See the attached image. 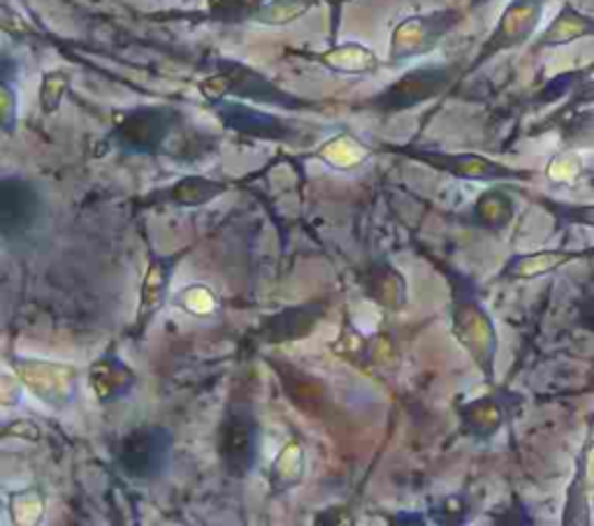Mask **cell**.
Here are the masks:
<instances>
[{
	"label": "cell",
	"instance_id": "cell-4",
	"mask_svg": "<svg viewBox=\"0 0 594 526\" xmlns=\"http://www.w3.org/2000/svg\"><path fill=\"white\" fill-rule=\"evenodd\" d=\"M170 431L163 427H140L121 443L119 464L135 480H154L168 466Z\"/></svg>",
	"mask_w": 594,
	"mask_h": 526
},
{
	"label": "cell",
	"instance_id": "cell-31",
	"mask_svg": "<svg viewBox=\"0 0 594 526\" xmlns=\"http://www.w3.org/2000/svg\"><path fill=\"white\" fill-rule=\"evenodd\" d=\"M3 123L5 129H12V90L8 84H3Z\"/></svg>",
	"mask_w": 594,
	"mask_h": 526
},
{
	"label": "cell",
	"instance_id": "cell-30",
	"mask_svg": "<svg viewBox=\"0 0 594 526\" xmlns=\"http://www.w3.org/2000/svg\"><path fill=\"white\" fill-rule=\"evenodd\" d=\"M3 433H5V437H12V433H16V437L24 439V441H38L40 439L38 427H35L33 423H28V420H16V429L8 427Z\"/></svg>",
	"mask_w": 594,
	"mask_h": 526
},
{
	"label": "cell",
	"instance_id": "cell-10",
	"mask_svg": "<svg viewBox=\"0 0 594 526\" xmlns=\"http://www.w3.org/2000/svg\"><path fill=\"white\" fill-rule=\"evenodd\" d=\"M594 258V246L590 248H544L534 253H520L504 267V279L511 281H532L546 274H555L567 265Z\"/></svg>",
	"mask_w": 594,
	"mask_h": 526
},
{
	"label": "cell",
	"instance_id": "cell-14",
	"mask_svg": "<svg viewBox=\"0 0 594 526\" xmlns=\"http://www.w3.org/2000/svg\"><path fill=\"white\" fill-rule=\"evenodd\" d=\"M168 135V119L158 110H142L125 119L119 129L117 137L121 144L135 151H154L163 137Z\"/></svg>",
	"mask_w": 594,
	"mask_h": 526
},
{
	"label": "cell",
	"instance_id": "cell-16",
	"mask_svg": "<svg viewBox=\"0 0 594 526\" xmlns=\"http://www.w3.org/2000/svg\"><path fill=\"white\" fill-rule=\"evenodd\" d=\"M320 318V308L318 306H300V308H286L279 316L269 318L265 322V328L260 330L263 339L279 343V341H293L307 337L314 325Z\"/></svg>",
	"mask_w": 594,
	"mask_h": 526
},
{
	"label": "cell",
	"instance_id": "cell-21",
	"mask_svg": "<svg viewBox=\"0 0 594 526\" xmlns=\"http://www.w3.org/2000/svg\"><path fill=\"white\" fill-rule=\"evenodd\" d=\"M316 5L318 0H267L248 20L263 26H286L300 20V16H304Z\"/></svg>",
	"mask_w": 594,
	"mask_h": 526
},
{
	"label": "cell",
	"instance_id": "cell-11",
	"mask_svg": "<svg viewBox=\"0 0 594 526\" xmlns=\"http://www.w3.org/2000/svg\"><path fill=\"white\" fill-rule=\"evenodd\" d=\"M182 256H170V258H151L144 271V279L140 285V306H137V320L135 330L142 334L149 328V322L156 318V314L163 308L168 299V290L172 283V271Z\"/></svg>",
	"mask_w": 594,
	"mask_h": 526
},
{
	"label": "cell",
	"instance_id": "cell-3",
	"mask_svg": "<svg viewBox=\"0 0 594 526\" xmlns=\"http://www.w3.org/2000/svg\"><path fill=\"white\" fill-rule=\"evenodd\" d=\"M14 374L20 383L51 408H65L77 392V369L47 359L16 357Z\"/></svg>",
	"mask_w": 594,
	"mask_h": 526
},
{
	"label": "cell",
	"instance_id": "cell-22",
	"mask_svg": "<svg viewBox=\"0 0 594 526\" xmlns=\"http://www.w3.org/2000/svg\"><path fill=\"white\" fill-rule=\"evenodd\" d=\"M304 476V450L298 441L288 443L272 466L269 482H272L275 492H286V489L295 487Z\"/></svg>",
	"mask_w": 594,
	"mask_h": 526
},
{
	"label": "cell",
	"instance_id": "cell-6",
	"mask_svg": "<svg viewBox=\"0 0 594 526\" xmlns=\"http://www.w3.org/2000/svg\"><path fill=\"white\" fill-rule=\"evenodd\" d=\"M219 75L203 82V96L211 102L221 100L228 94H238L242 98H251L258 102H275V105H298L291 96H286L275 84H269L256 70L244 65H226Z\"/></svg>",
	"mask_w": 594,
	"mask_h": 526
},
{
	"label": "cell",
	"instance_id": "cell-2",
	"mask_svg": "<svg viewBox=\"0 0 594 526\" xmlns=\"http://www.w3.org/2000/svg\"><path fill=\"white\" fill-rule=\"evenodd\" d=\"M546 8V0H511L507 10L501 12L490 38L481 47L472 70L483 65L485 61L495 59L497 53L509 51L516 47H523L538 28L542 14Z\"/></svg>",
	"mask_w": 594,
	"mask_h": 526
},
{
	"label": "cell",
	"instance_id": "cell-5",
	"mask_svg": "<svg viewBox=\"0 0 594 526\" xmlns=\"http://www.w3.org/2000/svg\"><path fill=\"white\" fill-rule=\"evenodd\" d=\"M460 22L458 12H435L419 14L400 22L392 30L390 40V63H402L423 57L432 51L444 35Z\"/></svg>",
	"mask_w": 594,
	"mask_h": 526
},
{
	"label": "cell",
	"instance_id": "cell-29",
	"mask_svg": "<svg viewBox=\"0 0 594 526\" xmlns=\"http://www.w3.org/2000/svg\"><path fill=\"white\" fill-rule=\"evenodd\" d=\"M546 174L555 181V184H575V181L583 176L581 158L573 156V154L557 156V158H553Z\"/></svg>",
	"mask_w": 594,
	"mask_h": 526
},
{
	"label": "cell",
	"instance_id": "cell-7",
	"mask_svg": "<svg viewBox=\"0 0 594 526\" xmlns=\"http://www.w3.org/2000/svg\"><path fill=\"white\" fill-rule=\"evenodd\" d=\"M453 77L451 68H419L409 72L402 79L388 86L384 94L374 100V105L384 112H400L409 110V107L419 105L423 100L435 98L439 90H444Z\"/></svg>",
	"mask_w": 594,
	"mask_h": 526
},
{
	"label": "cell",
	"instance_id": "cell-17",
	"mask_svg": "<svg viewBox=\"0 0 594 526\" xmlns=\"http://www.w3.org/2000/svg\"><path fill=\"white\" fill-rule=\"evenodd\" d=\"M592 480L587 476V466L583 452H579L575 457V470L571 485L567 487V501H565V513H562V524L569 526H583L592 524V507H590V492H592Z\"/></svg>",
	"mask_w": 594,
	"mask_h": 526
},
{
	"label": "cell",
	"instance_id": "cell-1",
	"mask_svg": "<svg viewBox=\"0 0 594 526\" xmlns=\"http://www.w3.org/2000/svg\"><path fill=\"white\" fill-rule=\"evenodd\" d=\"M453 334L460 346L476 362L485 380L493 383L499 337L493 318L476 299L458 302L453 311Z\"/></svg>",
	"mask_w": 594,
	"mask_h": 526
},
{
	"label": "cell",
	"instance_id": "cell-12",
	"mask_svg": "<svg viewBox=\"0 0 594 526\" xmlns=\"http://www.w3.org/2000/svg\"><path fill=\"white\" fill-rule=\"evenodd\" d=\"M38 195L22 179L3 181V191H0V225H3V234L8 240L33 228L35 219H38Z\"/></svg>",
	"mask_w": 594,
	"mask_h": 526
},
{
	"label": "cell",
	"instance_id": "cell-8",
	"mask_svg": "<svg viewBox=\"0 0 594 526\" xmlns=\"http://www.w3.org/2000/svg\"><path fill=\"white\" fill-rule=\"evenodd\" d=\"M258 427L246 411H230L221 427V462L232 478H244L254 466Z\"/></svg>",
	"mask_w": 594,
	"mask_h": 526
},
{
	"label": "cell",
	"instance_id": "cell-25",
	"mask_svg": "<svg viewBox=\"0 0 594 526\" xmlns=\"http://www.w3.org/2000/svg\"><path fill=\"white\" fill-rule=\"evenodd\" d=\"M474 213L485 228H504L513 216V203L507 193L495 188L478 197Z\"/></svg>",
	"mask_w": 594,
	"mask_h": 526
},
{
	"label": "cell",
	"instance_id": "cell-28",
	"mask_svg": "<svg viewBox=\"0 0 594 526\" xmlns=\"http://www.w3.org/2000/svg\"><path fill=\"white\" fill-rule=\"evenodd\" d=\"M70 88V75L65 70H51L43 75V86H40V107L45 114L59 112V107Z\"/></svg>",
	"mask_w": 594,
	"mask_h": 526
},
{
	"label": "cell",
	"instance_id": "cell-23",
	"mask_svg": "<svg viewBox=\"0 0 594 526\" xmlns=\"http://www.w3.org/2000/svg\"><path fill=\"white\" fill-rule=\"evenodd\" d=\"M226 121L232 125V129L244 131V133H254L263 137H283L281 123L275 117H267L254 110H244L240 105H228Z\"/></svg>",
	"mask_w": 594,
	"mask_h": 526
},
{
	"label": "cell",
	"instance_id": "cell-9",
	"mask_svg": "<svg viewBox=\"0 0 594 526\" xmlns=\"http://www.w3.org/2000/svg\"><path fill=\"white\" fill-rule=\"evenodd\" d=\"M427 166L470 181H530L534 172L516 170L478 154H411Z\"/></svg>",
	"mask_w": 594,
	"mask_h": 526
},
{
	"label": "cell",
	"instance_id": "cell-13",
	"mask_svg": "<svg viewBox=\"0 0 594 526\" xmlns=\"http://www.w3.org/2000/svg\"><path fill=\"white\" fill-rule=\"evenodd\" d=\"M583 38H594V16L585 14L573 3H567L555 14V20L546 26V30L534 40L532 49L544 51L555 47H567Z\"/></svg>",
	"mask_w": 594,
	"mask_h": 526
},
{
	"label": "cell",
	"instance_id": "cell-19",
	"mask_svg": "<svg viewBox=\"0 0 594 526\" xmlns=\"http://www.w3.org/2000/svg\"><path fill=\"white\" fill-rule=\"evenodd\" d=\"M365 279H367L365 290L369 297L392 308V311H398V308L404 306L407 285L404 279L398 274V269H392L390 265H374Z\"/></svg>",
	"mask_w": 594,
	"mask_h": 526
},
{
	"label": "cell",
	"instance_id": "cell-15",
	"mask_svg": "<svg viewBox=\"0 0 594 526\" xmlns=\"http://www.w3.org/2000/svg\"><path fill=\"white\" fill-rule=\"evenodd\" d=\"M88 383H92V390L105 404L129 392L135 383V376L117 355H102L92 365V371H88Z\"/></svg>",
	"mask_w": 594,
	"mask_h": 526
},
{
	"label": "cell",
	"instance_id": "cell-26",
	"mask_svg": "<svg viewBox=\"0 0 594 526\" xmlns=\"http://www.w3.org/2000/svg\"><path fill=\"white\" fill-rule=\"evenodd\" d=\"M318 158L328 160L335 168H353L367 158V149L349 135H339L318 151Z\"/></svg>",
	"mask_w": 594,
	"mask_h": 526
},
{
	"label": "cell",
	"instance_id": "cell-18",
	"mask_svg": "<svg viewBox=\"0 0 594 526\" xmlns=\"http://www.w3.org/2000/svg\"><path fill=\"white\" fill-rule=\"evenodd\" d=\"M316 61L335 72H344V75H365V72L379 70V59H376V53L357 42H347L335 49L323 51L318 53Z\"/></svg>",
	"mask_w": 594,
	"mask_h": 526
},
{
	"label": "cell",
	"instance_id": "cell-27",
	"mask_svg": "<svg viewBox=\"0 0 594 526\" xmlns=\"http://www.w3.org/2000/svg\"><path fill=\"white\" fill-rule=\"evenodd\" d=\"M546 211L553 213L557 228H587L594 230V205H571V203H555L548 199L544 203Z\"/></svg>",
	"mask_w": 594,
	"mask_h": 526
},
{
	"label": "cell",
	"instance_id": "cell-20",
	"mask_svg": "<svg viewBox=\"0 0 594 526\" xmlns=\"http://www.w3.org/2000/svg\"><path fill=\"white\" fill-rule=\"evenodd\" d=\"M226 191L228 186L221 184V181H211L205 176H184L168 191V199L179 207H203Z\"/></svg>",
	"mask_w": 594,
	"mask_h": 526
},
{
	"label": "cell",
	"instance_id": "cell-24",
	"mask_svg": "<svg viewBox=\"0 0 594 526\" xmlns=\"http://www.w3.org/2000/svg\"><path fill=\"white\" fill-rule=\"evenodd\" d=\"M464 423L476 437H490L504 423V411L495 399H481L464 408Z\"/></svg>",
	"mask_w": 594,
	"mask_h": 526
}]
</instances>
